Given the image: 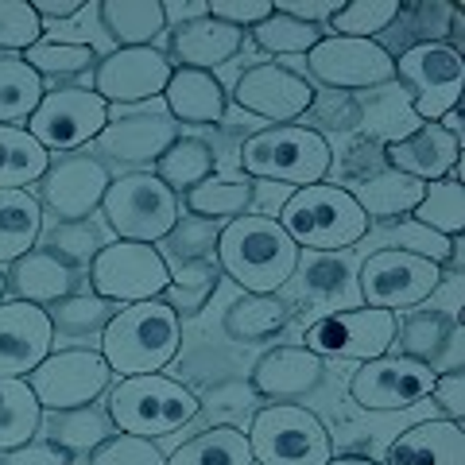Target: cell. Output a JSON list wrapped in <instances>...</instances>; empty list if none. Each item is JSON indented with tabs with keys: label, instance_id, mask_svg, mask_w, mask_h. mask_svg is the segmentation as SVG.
<instances>
[{
	"label": "cell",
	"instance_id": "b9f144b4",
	"mask_svg": "<svg viewBox=\"0 0 465 465\" xmlns=\"http://www.w3.org/2000/svg\"><path fill=\"white\" fill-rule=\"evenodd\" d=\"M20 58L39 78H70V74H82V70L97 66V51L90 43H66V39H39Z\"/></svg>",
	"mask_w": 465,
	"mask_h": 465
},
{
	"label": "cell",
	"instance_id": "8fae6325",
	"mask_svg": "<svg viewBox=\"0 0 465 465\" xmlns=\"http://www.w3.org/2000/svg\"><path fill=\"white\" fill-rule=\"evenodd\" d=\"M396 326H400L396 314L376 311V307L330 311L307 330L302 345L322 361H357V365H365V361L391 353V345H396Z\"/></svg>",
	"mask_w": 465,
	"mask_h": 465
},
{
	"label": "cell",
	"instance_id": "836d02e7",
	"mask_svg": "<svg viewBox=\"0 0 465 465\" xmlns=\"http://www.w3.org/2000/svg\"><path fill=\"white\" fill-rule=\"evenodd\" d=\"M51 167V155L32 140L27 128L0 124V191H24L39 183Z\"/></svg>",
	"mask_w": 465,
	"mask_h": 465
},
{
	"label": "cell",
	"instance_id": "7c38bea8",
	"mask_svg": "<svg viewBox=\"0 0 465 465\" xmlns=\"http://www.w3.org/2000/svg\"><path fill=\"white\" fill-rule=\"evenodd\" d=\"M105 124H109V105L94 90L58 85V90L43 94L24 128L43 152H78L82 143H94Z\"/></svg>",
	"mask_w": 465,
	"mask_h": 465
},
{
	"label": "cell",
	"instance_id": "ffe728a7",
	"mask_svg": "<svg viewBox=\"0 0 465 465\" xmlns=\"http://www.w3.org/2000/svg\"><path fill=\"white\" fill-rule=\"evenodd\" d=\"M326 384V361L311 353L307 345H275L252 365L249 388L256 391V400L268 403H295L307 400L311 391Z\"/></svg>",
	"mask_w": 465,
	"mask_h": 465
},
{
	"label": "cell",
	"instance_id": "74e56055",
	"mask_svg": "<svg viewBox=\"0 0 465 465\" xmlns=\"http://www.w3.org/2000/svg\"><path fill=\"white\" fill-rule=\"evenodd\" d=\"M217 283H222V268H217L213 260H186V264L171 275V283L163 287L159 299L179 318H191V314L206 311V302L217 295Z\"/></svg>",
	"mask_w": 465,
	"mask_h": 465
},
{
	"label": "cell",
	"instance_id": "ac0fdd59",
	"mask_svg": "<svg viewBox=\"0 0 465 465\" xmlns=\"http://www.w3.org/2000/svg\"><path fill=\"white\" fill-rule=\"evenodd\" d=\"M109 183V167L97 155H63L39 179V206H47L63 222H85L101 210Z\"/></svg>",
	"mask_w": 465,
	"mask_h": 465
},
{
	"label": "cell",
	"instance_id": "9f6ffc18",
	"mask_svg": "<svg viewBox=\"0 0 465 465\" xmlns=\"http://www.w3.org/2000/svg\"><path fill=\"white\" fill-rule=\"evenodd\" d=\"M272 5H275V12H283V16L299 20V24H311L318 32H326L330 16L341 8L338 0H272Z\"/></svg>",
	"mask_w": 465,
	"mask_h": 465
},
{
	"label": "cell",
	"instance_id": "8992f818",
	"mask_svg": "<svg viewBox=\"0 0 465 465\" xmlns=\"http://www.w3.org/2000/svg\"><path fill=\"white\" fill-rule=\"evenodd\" d=\"M244 434L256 465H326L333 458L326 423L302 403H264Z\"/></svg>",
	"mask_w": 465,
	"mask_h": 465
},
{
	"label": "cell",
	"instance_id": "d4e9b609",
	"mask_svg": "<svg viewBox=\"0 0 465 465\" xmlns=\"http://www.w3.org/2000/svg\"><path fill=\"white\" fill-rule=\"evenodd\" d=\"M381 465H465V430L450 419L415 423L391 439Z\"/></svg>",
	"mask_w": 465,
	"mask_h": 465
},
{
	"label": "cell",
	"instance_id": "7bdbcfd3",
	"mask_svg": "<svg viewBox=\"0 0 465 465\" xmlns=\"http://www.w3.org/2000/svg\"><path fill=\"white\" fill-rule=\"evenodd\" d=\"M116 314L113 302H105L101 295H82V291H74V295H66V299H58L47 307V318H51V326L54 333L63 330L70 333V338H85V333H101L109 326V318Z\"/></svg>",
	"mask_w": 465,
	"mask_h": 465
},
{
	"label": "cell",
	"instance_id": "ba28073f",
	"mask_svg": "<svg viewBox=\"0 0 465 465\" xmlns=\"http://www.w3.org/2000/svg\"><path fill=\"white\" fill-rule=\"evenodd\" d=\"M171 283V268L155 244L140 241H113L101 244V252L90 264V291L113 307L159 299Z\"/></svg>",
	"mask_w": 465,
	"mask_h": 465
},
{
	"label": "cell",
	"instance_id": "bcb514c9",
	"mask_svg": "<svg viewBox=\"0 0 465 465\" xmlns=\"http://www.w3.org/2000/svg\"><path fill=\"white\" fill-rule=\"evenodd\" d=\"M43 39V20L35 16L32 0H0V51L24 54Z\"/></svg>",
	"mask_w": 465,
	"mask_h": 465
},
{
	"label": "cell",
	"instance_id": "4316f807",
	"mask_svg": "<svg viewBox=\"0 0 465 465\" xmlns=\"http://www.w3.org/2000/svg\"><path fill=\"white\" fill-rule=\"evenodd\" d=\"M97 16L105 35L121 47H155V39L167 32L163 0H101Z\"/></svg>",
	"mask_w": 465,
	"mask_h": 465
},
{
	"label": "cell",
	"instance_id": "91938a15",
	"mask_svg": "<svg viewBox=\"0 0 465 465\" xmlns=\"http://www.w3.org/2000/svg\"><path fill=\"white\" fill-rule=\"evenodd\" d=\"M439 124H442V128H446V133H450V136H454L458 143L465 140V124H461V109H450V113L442 116V121H439Z\"/></svg>",
	"mask_w": 465,
	"mask_h": 465
},
{
	"label": "cell",
	"instance_id": "7a4b0ae2",
	"mask_svg": "<svg viewBox=\"0 0 465 465\" xmlns=\"http://www.w3.org/2000/svg\"><path fill=\"white\" fill-rule=\"evenodd\" d=\"M183 349V318L174 314L163 299L128 302L116 307L109 326L101 330V349L105 365L116 376H143L163 372Z\"/></svg>",
	"mask_w": 465,
	"mask_h": 465
},
{
	"label": "cell",
	"instance_id": "52a82bcc",
	"mask_svg": "<svg viewBox=\"0 0 465 465\" xmlns=\"http://www.w3.org/2000/svg\"><path fill=\"white\" fill-rule=\"evenodd\" d=\"M101 213L116 232V241L159 244L179 225V194L167 191L152 171H133L109 183Z\"/></svg>",
	"mask_w": 465,
	"mask_h": 465
},
{
	"label": "cell",
	"instance_id": "277c9868",
	"mask_svg": "<svg viewBox=\"0 0 465 465\" xmlns=\"http://www.w3.org/2000/svg\"><path fill=\"white\" fill-rule=\"evenodd\" d=\"M333 167L330 140L307 124H268L241 143L244 179H264L283 186H314L326 183Z\"/></svg>",
	"mask_w": 465,
	"mask_h": 465
},
{
	"label": "cell",
	"instance_id": "cb8c5ba5",
	"mask_svg": "<svg viewBox=\"0 0 465 465\" xmlns=\"http://www.w3.org/2000/svg\"><path fill=\"white\" fill-rule=\"evenodd\" d=\"M5 291H12V299H20V302L51 307V302H58V299H66V295H74L78 291V272L35 244L32 252H24L20 260H12L8 264Z\"/></svg>",
	"mask_w": 465,
	"mask_h": 465
},
{
	"label": "cell",
	"instance_id": "60d3db41",
	"mask_svg": "<svg viewBox=\"0 0 465 465\" xmlns=\"http://www.w3.org/2000/svg\"><path fill=\"white\" fill-rule=\"evenodd\" d=\"M400 0H345L326 24V35H349V39H372L388 24L400 20Z\"/></svg>",
	"mask_w": 465,
	"mask_h": 465
},
{
	"label": "cell",
	"instance_id": "484cf974",
	"mask_svg": "<svg viewBox=\"0 0 465 465\" xmlns=\"http://www.w3.org/2000/svg\"><path fill=\"white\" fill-rule=\"evenodd\" d=\"M167 116L174 124H222L229 109V94L210 70L174 66L163 90Z\"/></svg>",
	"mask_w": 465,
	"mask_h": 465
},
{
	"label": "cell",
	"instance_id": "f1b7e54d",
	"mask_svg": "<svg viewBox=\"0 0 465 465\" xmlns=\"http://www.w3.org/2000/svg\"><path fill=\"white\" fill-rule=\"evenodd\" d=\"M43 237V206L27 191H0V264L32 252Z\"/></svg>",
	"mask_w": 465,
	"mask_h": 465
},
{
	"label": "cell",
	"instance_id": "680465c9",
	"mask_svg": "<svg viewBox=\"0 0 465 465\" xmlns=\"http://www.w3.org/2000/svg\"><path fill=\"white\" fill-rule=\"evenodd\" d=\"M39 20H70L85 8V0H32Z\"/></svg>",
	"mask_w": 465,
	"mask_h": 465
},
{
	"label": "cell",
	"instance_id": "f907efd6",
	"mask_svg": "<svg viewBox=\"0 0 465 465\" xmlns=\"http://www.w3.org/2000/svg\"><path fill=\"white\" fill-rule=\"evenodd\" d=\"M217 232H222V229H217ZM217 232L202 222V217H198V222H191V225H183V217H179V225H174V232L167 241H174L171 252H179L183 260H206V252L217 244Z\"/></svg>",
	"mask_w": 465,
	"mask_h": 465
},
{
	"label": "cell",
	"instance_id": "d6986e66",
	"mask_svg": "<svg viewBox=\"0 0 465 465\" xmlns=\"http://www.w3.org/2000/svg\"><path fill=\"white\" fill-rule=\"evenodd\" d=\"M51 345L54 326L47 318V307L20 299L0 302V376L24 381L27 372H35L51 357Z\"/></svg>",
	"mask_w": 465,
	"mask_h": 465
},
{
	"label": "cell",
	"instance_id": "30bf717a",
	"mask_svg": "<svg viewBox=\"0 0 465 465\" xmlns=\"http://www.w3.org/2000/svg\"><path fill=\"white\" fill-rule=\"evenodd\" d=\"M446 268L419 260L411 252L400 249H376L357 272V287H361V307H376V311H411L419 302H427L434 291L442 287Z\"/></svg>",
	"mask_w": 465,
	"mask_h": 465
},
{
	"label": "cell",
	"instance_id": "e575fe53",
	"mask_svg": "<svg viewBox=\"0 0 465 465\" xmlns=\"http://www.w3.org/2000/svg\"><path fill=\"white\" fill-rule=\"evenodd\" d=\"M39 430H43V407L32 396L27 381L0 376V454L39 439Z\"/></svg>",
	"mask_w": 465,
	"mask_h": 465
},
{
	"label": "cell",
	"instance_id": "6125c7cd",
	"mask_svg": "<svg viewBox=\"0 0 465 465\" xmlns=\"http://www.w3.org/2000/svg\"><path fill=\"white\" fill-rule=\"evenodd\" d=\"M0 302H5V272H0Z\"/></svg>",
	"mask_w": 465,
	"mask_h": 465
},
{
	"label": "cell",
	"instance_id": "4fadbf2b",
	"mask_svg": "<svg viewBox=\"0 0 465 465\" xmlns=\"http://www.w3.org/2000/svg\"><path fill=\"white\" fill-rule=\"evenodd\" d=\"M24 381L43 411L58 415V411H74V407H94L109 391L113 369L94 349H66V353H51Z\"/></svg>",
	"mask_w": 465,
	"mask_h": 465
},
{
	"label": "cell",
	"instance_id": "ee69618b",
	"mask_svg": "<svg viewBox=\"0 0 465 465\" xmlns=\"http://www.w3.org/2000/svg\"><path fill=\"white\" fill-rule=\"evenodd\" d=\"M39 249H47L51 256H58L63 264H70L74 272H82V268L90 272L94 256L101 252V232L90 222H58Z\"/></svg>",
	"mask_w": 465,
	"mask_h": 465
},
{
	"label": "cell",
	"instance_id": "f35d334b",
	"mask_svg": "<svg viewBox=\"0 0 465 465\" xmlns=\"http://www.w3.org/2000/svg\"><path fill=\"white\" fill-rule=\"evenodd\" d=\"M109 434L116 430L105 411H97V407H74V411H58V419L47 430V442L66 450L70 458H78V454H94Z\"/></svg>",
	"mask_w": 465,
	"mask_h": 465
},
{
	"label": "cell",
	"instance_id": "ab89813d",
	"mask_svg": "<svg viewBox=\"0 0 465 465\" xmlns=\"http://www.w3.org/2000/svg\"><path fill=\"white\" fill-rule=\"evenodd\" d=\"M415 222L430 225L434 232H442V237H461L465 232V186L461 179H434L427 183L423 191V202L415 206Z\"/></svg>",
	"mask_w": 465,
	"mask_h": 465
},
{
	"label": "cell",
	"instance_id": "7dc6e473",
	"mask_svg": "<svg viewBox=\"0 0 465 465\" xmlns=\"http://www.w3.org/2000/svg\"><path fill=\"white\" fill-rule=\"evenodd\" d=\"M388 249H400V252H411L419 260H430V264L446 268L450 260V237H442V232H434L430 225L415 222V217H403V222L391 229V244Z\"/></svg>",
	"mask_w": 465,
	"mask_h": 465
},
{
	"label": "cell",
	"instance_id": "4dcf8cb0",
	"mask_svg": "<svg viewBox=\"0 0 465 465\" xmlns=\"http://www.w3.org/2000/svg\"><path fill=\"white\" fill-rule=\"evenodd\" d=\"M167 465H256L252 461V446L249 434L232 423H217L210 430L194 434L191 442H183Z\"/></svg>",
	"mask_w": 465,
	"mask_h": 465
},
{
	"label": "cell",
	"instance_id": "9c48e42d",
	"mask_svg": "<svg viewBox=\"0 0 465 465\" xmlns=\"http://www.w3.org/2000/svg\"><path fill=\"white\" fill-rule=\"evenodd\" d=\"M396 78L411 94L419 121L439 124L461 101V85H465L461 51H454L442 39H423L396 58Z\"/></svg>",
	"mask_w": 465,
	"mask_h": 465
},
{
	"label": "cell",
	"instance_id": "681fc988",
	"mask_svg": "<svg viewBox=\"0 0 465 465\" xmlns=\"http://www.w3.org/2000/svg\"><path fill=\"white\" fill-rule=\"evenodd\" d=\"M206 12L213 20H222V24H229V27H252L256 24H264L272 12H275V5L272 0H206Z\"/></svg>",
	"mask_w": 465,
	"mask_h": 465
},
{
	"label": "cell",
	"instance_id": "83f0119b",
	"mask_svg": "<svg viewBox=\"0 0 465 465\" xmlns=\"http://www.w3.org/2000/svg\"><path fill=\"white\" fill-rule=\"evenodd\" d=\"M427 183L411 179V174H400V171H376L369 179H361L357 186H349V194L357 198V206L365 210L369 222H388V217H411L415 206L423 202Z\"/></svg>",
	"mask_w": 465,
	"mask_h": 465
},
{
	"label": "cell",
	"instance_id": "5bb4252c",
	"mask_svg": "<svg viewBox=\"0 0 465 465\" xmlns=\"http://www.w3.org/2000/svg\"><path fill=\"white\" fill-rule=\"evenodd\" d=\"M307 70L326 90H376L396 78V54L376 39H349V35H322L307 54Z\"/></svg>",
	"mask_w": 465,
	"mask_h": 465
},
{
	"label": "cell",
	"instance_id": "94428289",
	"mask_svg": "<svg viewBox=\"0 0 465 465\" xmlns=\"http://www.w3.org/2000/svg\"><path fill=\"white\" fill-rule=\"evenodd\" d=\"M326 465H381V461H372L365 454H341V458H330Z\"/></svg>",
	"mask_w": 465,
	"mask_h": 465
},
{
	"label": "cell",
	"instance_id": "816d5d0a",
	"mask_svg": "<svg viewBox=\"0 0 465 465\" xmlns=\"http://www.w3.org/2000/svg\"><path fill=\"white\" fill-rule=\"evenodd\" d=\"M311 113L318 116V124L322 128H338V133H345V128H353L361 121V105L349 94H326V97H314Z\"/></svg>",
	"mask_w": 465,
	"mask_h": 465
},
{
	"label": "cell",
	"instance_id": "9a60e30c",
	"mask_svg": "<svg viewBox=\"0 0 465 465\" xmlns=\"http://www.w3.org/2000/svg\"><path fill=\"white\" fill-rule=\"evenodd\" d=\"M434 372L423 361H411L403 353H384L376 361L357 365L349 376V400L365 411H407L423 403L434 388Z\"/></svg>",
	"mask_w": 465,
	"mask_h": 465
},
{
	"label": "cell",
	"instance_id": "db71d44e",
	"mask_svg": "<svg viewBox=\"0 0 465 465\" xmlns=\"http://www.w3.org/2000/svg\"><path fill=\"white\" fill-rule=\"evenodd\" d=\"M70 461L74 458H70L66 450H58L54 442H47V439H32V442L0 454V465H70Z\"/></svg>",
	"mask_w": 465,
	"mask_h": 465
},
{
	"label": "cell",
	"instance_id": "d590c367",
	"mask_svg": "<svg viewBox=\"0 0 465 465\" xmlns=\"http://www.w3.org/2000/svg\"><path fill=\"white\" fill-rule=\"evenodd\" d=\"M47 94V85L24 63L20 54H5L0 58V124L24 128L27 116L35 113V105Z\"/></svg>",
	"mask_w": 465,
	"mask_h": 465
},
{
	"label": "cell",
	"instance_id": "5b68a950",
	"mask_svg": "<svg viewBox=\"0 0 465 465\" xmlns=\"http://www.w3.org/2000/svg\"><path fill=\"white\" fill-rule=\"evenodd\" d=\"M198 411L202 400L163 372L121 376L109 388V423L116 434H136V439L155 442L159 434L186 427Z\"/></svg>",
	"mask_w": 465,
	"mask_h": 465
},
{
	"label": "cell",
	"instance_id": "c3c4849f",
	"mask_svg": "<svg viewBox=\"0 0 465 465\" xmlns=\"http://www.w3.org/2000/svg\"><path fill=\"white\" fill-rule=\"evenodd\" d=\"M90 465H167L152 439H136V434H109L94 454Z\"/></svg>",
	"mask_w": 465,
	"mask_h": 465
},
{
	"label": "cell",
	"instance_id": "603a6c76",
	"mask_svg": "<svg viewBox=\"0 0 465 465\" xmlns=\"http://www.w3.org/2000/svg\"><path fill=\"white\" fill-rule=\"evenodd\" d=\"M244 43V32L241 27H229L222 20H213L210 12L202 20H191V24H179L171 27V47H167V58L171 66H186V70H210L229 63L232 54L241 51Z\"/></svg>",
	"mask_w": 465,
	"mask_h": 465
},
{
	"label": "cell",
	"instance_id": "7402d4cb",
	"mask_svg": "<svg viewBox=\"0 0 465 465\" xmlns=\"http://www.w3.org/2000/svg\"><path fill=\"white\" fill-rule=\"evenodd\" d=\"M174 140H179V124L167 113H128L101 128L94 143L101 155L121 159V163H155Z\"/></svg>",
	"mask_w": 465,
	"mask_h": 465
},
{
	"label": "cell",
	"instance_id": "8d00e7d4",
	"mask_svg": "<svg viewBox=\"0 0 465 465\" xmlns=\"http://www.w3.org/2000/svg\"><path fill=\"white\" fill-rule=\"evenodd\" d=\"M461 318H450L442 311H411L396 326V345L403 357L423 361L434 369V361L442 357V349L450 345V330H454Z\"/></svg>",
	"mask_w": 465,
	"mask_h": 465
},
{
	"label": "cell",
	"instance_id": "f546056e",
	"mask_svg": "<svg viewBox=\"0 0 465 465\" xmlns=\"http://www.w3.org/2000/svg\"><path fill=\"white\" fill-rule=\"evenodd\" d=\"M291 318V307L280 295H241L237 302H229V311L222 318V326L232 341L241 345H256L275 338Z\"/></svg>",
	"mask_w": 465,
	"mask_h": 465
},
{
	"label": "cell",
	"instance_id": "f6af8a7d",
	"mask_svg": "<svg viewBox=\"0 0 465 465\" xmlns=\"http://www.w3.org/2000/svg\"><path fill=\"white\" fill-rule=\"evenodd\" d=\"M252 35L260 43V51H268V54H311L314 43L322 39L326 32H318V27H311V24L291 20V16H283V12H272L264 24L252 27Z\"/></svg>",
	"mask_w": 465,
	"mask_h": 465
},
{
	"label": "cell",
	"instance_id": "1f68e13d",
	"mask_svg": "<svg viewBox=\"0 0 465 465\" xmlns=\"http://www.w3.org/2000/svg\"><path fill=\"white\" fill-rule=\"evenodd\" d=\"M252 198H256V186L244 174H229V179L225 174H210L206 183L186 191V206L202 222H232V217L249 213Z\"/></svg>",
	"mask_w": 465,
	"mask_h": 465
},
{
	"label": "cell",
	"instance_id": "44dd1931",
	"mask_svg": "<svg viewBox=\"0 0 465 465\" xmlns=\"http://www.w3.org/2000/svg\"><path fill=\"white\" fill-rule=\"evenodd\" d=\"M384 163L419 183H434L461 167V143L442 124H419L415 133L384 143Z\"/></svg>",
	"mask_w": 465,
	"mask_h": 465
},
{
	"label": "cell",
	"instance_id": "d6a6232c",
	"mask_svg": "<svg viewBox=\"0 0 465 465\" xmlns=\"http://www.w3.org/2000/svg\"><path fill=\"white\" fill-rule=\"evenodd\" d=\"M217 167V155L206 140H198V136H179L171 143V148L155 159V179L167 186V191H194L198 183H206L210 174Z\"/></svg>",
	"mask_w": 465,
	"mask_h": 465
},
{
	"label": "cell",
	"instance_id": "6f0895ef",
	"mask_svg": "<svg viewBox=\"0 0 465 465\" xmlns=\"http://www.w3.org/2000/svg\"><path fill=\"white\" fill-rule=\"evenodd\" d=\"M249 403H256V391H252L249 384H232V381H225L222 388H213V391H210L202 407H249Z\"/></svg>",
	"mask_w": 465,
	"mask_h": 465
},
{
	"label": "cell",
	"instance_id": "3957f363",
	"mask_svg": "<svg viewBox=\"0 0 465 465\" xmlns=\"http://www.w3.org/2000/svg\"><path fill=\"white\" fill-rule=\"evenodd\" d=\"M275 222L283 225V232L299 249H311L318 256H333L341 249H353L357 241H365V232L372 222L365 210L357 206V198L349 194V186H333V183H314V186H299L283 206Z\"/></svg>",
	"mask_w": 465,
	"mask_h": 465
},
{
	"label": "cell",
	"instance_id": "2e32d148",
	"mask_svg": "<svg viewBox=\"0 0 465 465\" xmlns=\"http://www.w3.org/2000/svg\"><path fill=\"white\" fill-rule=\"evenodd\" d=\"M314 97H318L314 85L280 63H256L232 85V101L244 113L260 116V121H272V124H295L299 116L311 113Z\"/></svg>",
	"mask_w": 465,
	"mask_h": 465
},
{
	"label": "cell",
	"instance_id": "11a10c76",
	"mask_svg": "<svg viewBox=\"0 0 465 465\" xmlns=\"http://www.w3.org/2000/svg\"><path fill=\"white\" fill-rule=\"evenodd\" d=\"M345 280H349V272L338 256H318V264L307 272V291H311V299H333L345 287Z\"/></svg>",
	"mask_w": 465,
	"mask_h": 465
},
{
	"label": "cell",
	"instance_id": "e0dca14e",
	"mask_svg": "<svg viewBox=\"0 0 465 465\" xmlns=\"http://www.w3.org/2000/svg\"><path fill=\"white\" fill-rule=\"evenodd\" d=\"M171 58L155 47H121L97 58L94 94L105 105H136V101L163 97L171 82Z\"/></svg>",
	"mask_w": 465,
	"mask_h": 465
},
{
	"label": "cell",
	"instance_id": "f5cc1de1",
	"mask_svg": "<svg viewBox=\"0 0 465 465\" xmlns=\"http://www.w3.org/2000/svg\"><path fill=\"white\" fill-rule=\"evenodd\" d=\"M427 400H434L442 407V419H450V423H461V419H465V376L461 372H439Z\"/></svg>",
	"mask_w": 465,
	"mask_h": 465
},
{
	"label": "cell",
	"instance_id": "6da1fadb",
	"mask_svg": "<svg viewBox=\"0 0 465 465\" xmlns=\"http://www.w3.org/2000/svg\"><path fill=\"white\" fill-rule=\"evenodd\" d=\"M222 275H229L244 295H280L299 272L302 249L268 213H241L222 225L213 244Z\"/></svg>",
	"mask_w": 465,
	"mask_h": 465
}]
</instances>
